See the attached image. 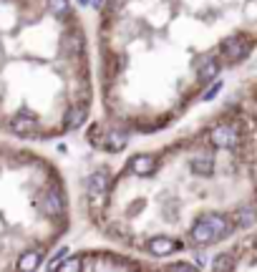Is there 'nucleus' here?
<instances>
[{"instance_id":"obj_3","label":"nucleus","mask_w":257,"mask_h":272,"mask_svg":"<svg viewBox=\"0 0 257 272\" xmlns=\"http://www.w3.org/2000/svg\"><path fill=\"white\" fill-rule=\"evenodd\" d=\"M159 264H149L139 257H126L109 249H81L71 254L58 269H156Z\"/></svg>"},{"instance_id":"obj_2","label":"nucleus","mask_w":257,"mask_h":272,"mask_svg":"<svg viewBox=\"0 0 257 272\" xmlns=\"http://www.w3.org/2000/svg\"><path fill=\"white\" fill-rule=\"evenodd\" d=\"M71 229L61 169L43 154L0 141V269H36Z\"/></svg>"},{"instance_id":"obj_1","label":"nucleus","mask_w":257,"mask_h":272,"mask_svg":"<svg viewBox=\"0 0 257 272\" xmlns=\"http://www.w3.org/2000/svg\"><path fill=\"white\" fill-rule=\"evenodd\" d=\"M91 109V46L71 0H0V131L51 141Z\"/></svg>"}]
</instances>
